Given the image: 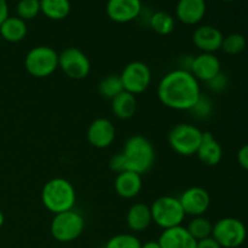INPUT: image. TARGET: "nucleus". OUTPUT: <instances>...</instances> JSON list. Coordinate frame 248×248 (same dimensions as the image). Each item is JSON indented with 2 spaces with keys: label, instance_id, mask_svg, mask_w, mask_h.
<instances>
[{
  "label": "nucleus",
  "instance_id": "f257e3e1",
  "mask_svg": "<svg viewBox=\"0 0 248 248\" xmlns=\"http://www.w3.org/2000/svg\"><path fill=\"white\" fill-rule=\"evenodd\" d=\"M200 96V84L196 78L184 68L169 72L157 85V97L160 102L173 110H191Z\"/></svg>",
  "mask_w": 248,
  "mask_h": 248
},
{
  "label": "nucleus",
  "instance_id": "f03ea898",
  "mask_svg": "<svg viewBox=\"0 0 248 248\" xmlns=\"http://www.w3.org/2000/svg\"><path fill=\"white\" fill-rule=\"evenodd\" d=\"M41 202L53 215L73 210L77 202L74 186L62 177L50 179L43 186Z\"/></svg>",
  "mask_w": 248,
  "mask_h": 248
},
{
  "label": "nucleus",
  "instance_id": "7ed1b4c3",
  "mask_svg": "<svg viewBox=\"0 0 248 248\" xmlns=\"http://www.w3.org/2000/svg\"><path fill=\"white\" fill-rule=\"evenodd\" d=\"M123 154L130 171L144 174L155 162V149L148 138L142 135H133L124 145Z\"/></svg>",
  "mask_w": 248,
  "mask_h": 248
},
{
  "label": "nucleus",
  "instance_id": "20e7f679",
  "mask_svg": "<svg viewBox=\"0 0 248 248\" xmlns=\"http://www.w3.org/2000/svg\"><path fill=\"white\" fill-rule=\"evenodd\" d=\"M203 132L191 124H177L171 128L167 136L170 147L173 152L182 156L196 155L199 147L202 142Z\"/></svg>",
  "mask_w": 248,
  "mask_h": 248
},
{
  "label": "nucleus",
  "instance_id": "39448f33",
  "mask_svg": "<svg viewBox=\"0 0 248 248\" xmlns=\"http://www.w3.org/2000/svg\"><path fill=\"white\" fill-rule=\"evenodd\" d=\"M26 70L34 78H47L58 68V52L51 46H35L24 58Z\"/></svg>",
  "mask_w": 248,
  "mask_h": 248
},
{
  "label": "nucleus",
  "instance_id": "423d86ee",
  "mask_svg": "<svg viewBox=\"0 0 248 248\" xmlns=\"http://www.w3.org/2000/svg\"><path fill=\"white\" fill-rule=\"evenodd\" d=\"M84 229V217L74 208L53 216L50 225L51 235L58 242L74 241L82 234Z\"/></svg>",
  "mask_w": 248,
  "mask_h": 248
},
{
  "label": "nucleus",
  "instance_id": "0eeeda50",
  "mask_svg": "<svg viewBox=\"0 0 248 248\" xmlns=\"http://www.w3.org/2000/svg\"><path fill=\"white\" fill-rule=\"evenodd\" d=\"M153 222L162 229L182 225V222L186 218L183 208L178 198L173 196H160L150 206Z\"/></svg>",
  "mask_w": 248,
  "mask_h": 248
},
{
  "label": "nucleus",
  "instance_id": "6e6552de",
  "mask_svg": "<svg viewBox=\"0 0 248 248\" xmlns=\"http://www.w3.org/2000/svg\"><path fill=\"white\" fill-rule=\"evenodd\" d=\"M212 237L222 248H237L247 237L244 223L234 217H225L213 224Z\"/></svg>",
  "mask_w": 248,
  "mask_h": 248
},
{
  "label": "nucleus",
  "instance_id": "1a4fd4ad",
  "mask_svg": "<svg viewBox=\"0 0 248 248\" xmlns=\"http://www.w3.org/2000/svg\"><path fill=\"white\" fill-rule=\"evenodd\" d=\"M58 68L73 80H82L91 72L89 57L78 47H67L58 53Z\"/></svg>",
  "mask_w": 248,
  "mask_h": 248
},
{
  "label": "nucleus",
  "instance_id": "9d476101",
  "mask_svg": "<svg viewBox=\"0 0 248 248\" xmlns=\"http://www.w3.org/2000/svg\"><path fill=\"white\" fill-rule=\"evenodd\" d=\"M124 90L132 94L143 93L152 82L150 68L140 61H133L126 64L120 74Z\"/></svg>",
  "mask_w": 248,
  "mask_h": 248
},
{
  "label": "nucleus",
  "instance_id": "9b49d317",
  "mask_svg": "<svg viewBox=\"0 0 248 248\" xmlns=\"http://www.w3.org/2000/svg\"><path fill=\"white\" fill-rule=\"evenodd\" d=\"M186 216L199 217L203 216L211 206V196L201 186H190L186 189L178 198Z\"/></svg>",
  "mask_w": 248,
  "mask_h": 248
},
{
  "label": "nucleus",
  "instance_id": "f8f14e48",
  "mask_svg": "<svg viewBox=\"0 0 248 248\" xmlns=\"http://www.w3.org/2000/svg\"><path fill=\"white\" fill-rule=\"evenodd\" d=\"M189 72L196 78L198 81L208 82L222 72L220 61L215 53L201 52L191 60Z\"/></svg>",
  "mask_w": 248,
  "mask_h": 248
},
{
  "label": "nucleus",
  "instance_id": "ddd939ff",
  "mask_svg": "<svg viewBox=\"0 0 248 248\" xmlns=\"http://www.w3.org/2000/svg\"><path fill=\"white\" fill-rule=\"evenodd\" d=\"M115 136V126L106 118L94 119L87 128V140L92 147L98 149L108 148L114 142Z\"/></svg>",
  "mask_w": 248,
  "mask_h": 248
},
{
  "label": "nucleus",
  "instance_id": "4468645a",
  "mask_svg": "<svg viewBox=\"0 0 248 248\" xmlns=\"http://www.w3.org/2000/svg\"><path fill=\"white\" fill-rule=\"evenodd\" d=\"M106 11L113 22L128 23L140 16L142 11V1L140 0H108Z\"/></svg>",
  "mask_w": 248,
  "mask_h": 248
},
{
  "label": "nucleus",
  "instance_id": "2eb2a0df",
  "mask_svg": "<svg viewBox=\"0 0 248 248\" xmlns=\"http://www.w3.org/2000/svg\"><path fill=\"white\" fill-rule=\"evenodd\" d=\"M223 35L222 31L213 26H200L193 34V43L196 48L205 53H215L222 48Z\"/></svg>",
  "mask_w": 248,
  "mask_h": 248
},
{
  "label": "nucleus",
  "instance_id": "dca6fc26",
  "mask_svg": "<svg viewBox=\"0 0 248 248\" xmlns=\"http://www.w3.org/2000/svg\"><path fill=\"white\" fill-rule=\"evenodd\" d=\"M206 9V0H178L176 5L177 19L186 26H194L202 21Z\"/></svg>",
  "mask_w": 248,
  "mask_h": 248
},
{
  "label": "nucleus",
  "instance_id": "f3484780",
  "mask_svg": "<svg viewBox=\"0 0 248 248\" xmlns=\"http://www.w3.org/2000/svg\"><path fill=\"white\" fill-rule=\"evenodd\" d=\"M161 248H196L198 241L189 234L186 227L165 229L157 240Z\"/></svg>",
  "mask_w": 248,
  "mask_h": 248
},
{
  "label": "nucleus",
  "instance_id": "a211bd4d",
  "mask_svg": "<svg viewBox=\"0 0 248 248\" xmlns=\"http://www.w3.org/2000/svg\"><path fill=\"white\" fill-rule=\"evenodd\" d=\"M143 186L142 174L135 171H125L118 173L114 181V189L123 199H133L140 193Z\"/></svg>",
  "mask_w": 248,
  "mask_h": 248
},
{
  "label": "nucleus",
  "instance_id": "6ab92c4d",
  "mask_svg": "<svg viewBox=\"0 0 248 248\" xmlns=\"http://www.w3.org/2000/svg\"><path fill=\"white\" fill-rule=\"evenodd\" d=\"M199 160L206 166H217L223 157L222 145L211 132H203L202 142L196 152Z\"/></svg>",
  "mask_w": 248,
  "mask_h": 248
},
{
  "label": "nucleus",
  "instance_id": "aec40b11",
  "mask_svg": "<svg viewBox=\"0 0 248 248\" xmlns=\"http://www.w3.org/2000/svg\"><path fill=\"white\" fill-rule=\"evenodd\" d=\"M126 223L132 232H144L153 223L150 206L145 205V203H133L127 211Z\"/></svg>",
  "mask_w": 248,
  "mask_h": 248
},
{
  "label": "nucleus",
  "instance_id": "412c9836",
  "mask_svg": "<svg viewBox=\"0 0 248 248\" xmlns=\"http://www.w3.org/2000/svg\"><path fill=\"white\" fill-rule=\"evenodd\" d=\"M27 34H28V27L26 21L17 16H9L0 24V35L9 43H19L26 38Z\"/></svg>",
  "mask_w": 248,
  "mask_h": 248
},
{
  "label": "nucleus",
  "instance_id": "4be33fe9",
  "mask_svg": "<svg viewBox=\"0 0 248 248\" xmlns=\"http://www.w3.org/2000/svg\"><path fill=\"white\" fill-rule=\"evenodd\" d=\"M111 110L114 115L120 120H128L137 110V99L135 94L123 91L115 98L111 99Z\"/></svg>",
  "mask_w": 248,
  "mask_h": 248
},
{
  "label": "nucleus",
  "instance_id": "5701e85b",
  "mask_svg": "<svg viewBox=\"0 0 248 248\" xmlns=\"http://www.w3.org/2000/svg\"><path fill=\"white\" fill-rule=\"evenodd\" d=\"M72 10L69 0H40V11L52 21L67 18Z\"/></svg>",
  "mask_w": 248,
  "mask_h": 248
},
{
  "label": "nucleus",
  "instance_id": "b1692460",
  "mask_svg": "<svg viewBox=\"0 0 248 248\" xmlns=\"http://www.w3.org/2000/svg\"><path fill=\"white\" fill-rule=\"evenodd\" d=\"M150 27L159 35H169L174 29V18L166 11H156L150 17Z\"/></svg>",
  "mask_w": 248,
  "mask_h": 248
},
{
  "label": "nucleus",
  "instance_id": "393cba45",
  "mask_svg": "<svg viewBox=\"0 0 248 248\" xmlns=\"http://www.w3.org/2000/svg\"><path fill=\"white\" fill-rule=\"evenodd\" d=\"M189 234L196 240V241H201V240L208 239L212 236V229L213 224L205 218L203 216H199V217H194L193 219L189 222L188 227H186Z\"/></svg>",
  "mask_w": 248,
  "mask_h": 248
},
{
  "label": "nucleus",
  "instance_id": "a878e982",
  "mask_svg": "<svg viewBox=\"0 0 248 248\" xmlns=\"http://www.w3.org/2000/svg\"><path fill=\"white\" fill-rule=\"evenodd\" d=\"M124 90L123 81L120 79V75L110 74L108 77L103 78L98 84V92L102 97L107 99H113L121 93Z\"/></svg>",
  "mask_w": 248,
  "mask_h": 248
},
{
  "label": "nucleus",
  "instance_id": "bb28decb",
  "mask_svg": "<svg viewBox=\"0 0 248 248\" xmlns=\"http://www.w3.org/2000/svg\"><path fill=\"white\" fill-rule=\"evenodd\" d=\"M246 47V39L240 33H232L224 36L222 44V50L228 55H239Z\"/></svg>",
  "mask_w": 248,
  "mask_h": 248
},
{
  "label": "nucleus",
  "instance_id": "cd10ccee",
  "mask_svg": "<svg viewBox=\"0 0 248 248\" xmlns=\"http://www.w3.org/2000/svg\"><path fill=\"white\" fill-rule=\"evenodd\" d=\"M17 17L23 21L33 19L40 14V0H19L16 6Z\"/></svg>",
  "mask_w": 248,
  "mask_h": 248
},
{
  "label": "nucleus",
  "instance_id": "c85d7f7f",
  "mask_svg": "<svg viewBox=\"0 0 248 248\" xmlns=\"http://www.w3.org/2000/svg\"><path fill=\"white\" fill-rule=\"evenodd\" d=\"M142 242L133 234H118L107 241L104 248H140Z\"/></svg>",
  "mask_w": 248,
  "mask_h": 248
},
{
  "label": "nucleus",
  "instance_id": "c756f323",
  "mask_svg": "<svg viewBox=\"0 0 248 248\" xmlns=\"http://www.w3.org/2000/svg\"><path fill=\"white\" fill-rule=\"evenodd\" d=\"M191 110H193L199 118H206V116L210 115L211 110H212V103H211V101L207 97L201 94L199 101L196 102V104L194 106V108L191 109Z\"/></svg>",
  "mask_w": 248,
  "mask_h": 248
},
{
  "label": "nucleus",
  "instance_id": "7c9ffc66",
  "mask_svg": "<svg viewBox=\"0 0 248 248\" xmlns=\"http://www.w3.org/2000/svg\"><path fill=\"white\" fill-rule=\"evenodd\" d=\"M109 167L113 172H116V174L121 173V172L130 171L127 166V161H126L125 156H124L123 152L118 153V154L113 155L109 160Z\"/></svg>",
  "mask_w": 248,
  "mask_h": 248
},
{
  "label": "nucleus",
  "instance_id": "2f4dec72",
  "mask_svg": "<svg viewBox=\"0 0 248 248\" xmlns=\"http://www.w3.org/2000/svg\"><path fill=\"white\" fill-rule=\"evenodd\" d=\"M207 84L210 85V89H212L213 91L220 92V91H223L225 87H227L228 78H227V75L223 74V73L220 72L217 77L213 78V79L211 80V81H208Z\"/></svg>",
  "mask_w": 248,
  "mask_h": 248
},
{
  "label": "nucleus",
  "instance_id": "473e14b6",
  "mask_svg": "<svg viewBox=\"0 0 248 248\" xmlns=\"http://www.w3.org/2000/svg\"><path fill=\"white\" fill-rule=\"evenodd\" d=\"M237 162L244 170L248 171V143L242 145L237 152Z\"/></svg>",
  "mask_w": 248,
  "mask_h": 248
},
{
  "label": "nucleus",
  "instance_id": "72a5a7b5",
  "mask_svg": "<svg viewBox=\"0 0 248 248\" xmlns=\"http://www.w3.org/2000/svg\"><path fill=\"white\" fill-rule=\"evenodd\" d=\"M196 248H222V247H220L219 245L217 244V241H216V240L211 236V237H208V239L198 241Z\"/></svg>",
  "mask_w": 248,
  "mask_h": 248
},
{
  "label": "nucleus",
  "instance_id": "f704fd0d",
  "mask_svg": "<svg viewBox=\"0 0 248 248\" xmlns=\"http://www.w3.org/2000/svg\"><path fill=\"white\" fill-rule=\"evenodd\" d=\"M9 17V5L6 0H0V24Z\"/></svg>",
  "mask_w": 248,
  "mask_h": 248
},
{
  "label": "nucleus",
  "instance_id": "c9c22d12",
  "mask_svg": "<svg viewBox=\"0 0 248 248\" xmlns=\"http://www.w3.org/2000/svg\"><path fill=\"white\" fill-rule=\"evenodd\" d=\"M140 248H161L157 241H148L145 244H143Z\"/></svg>",
  "mask_w": 248,
  "mask_h": 248
},
{
  "label": "nucleus",
  "instance_id": "e433bc0d",
  "mask_svg": "<svg viewBox=\"0 0 248 248\" xmlns=\"http://www.w3.org/2000/svg\"><path fill=\"white\" fill-rule=\"evenodd\" d=\"M4 220H5V217H4V215H2L1 210H0V228H1L2 224H4Z\"/></svg>",
  "mask_w": 248,
  "mask_h": 248
},
{
  "label": "nucleus",
  "instance_id": "4c0bfd02",
  "mask_svg": "<svg viewBox=\"0 0 248 248\" xmlns=\"http://www.w3.org/2000/svg\"><path fill=\"white\" fill-rule=\"evenodd\" d=\"M222 1H234V0H222Z\"/></svg>",
  "mask_w": 248,
  "mask_h": 248
}]
</instances>
